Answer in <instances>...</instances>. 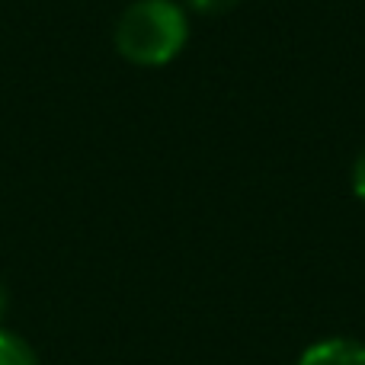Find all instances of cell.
Here are the masks:
<instances>
[{"mask_svg": "<svg viewBox=\"0 0 365 365\" xmlns=\"http://www.w3.org/2000/svg\"><path fill=\"white\" fill-rule=\"evenodd\" d=\"M240 0H182V6L199 16H221V13H231Z\"/></svg>", "mask_w": 365, "mask_h": 365, "instance_id": "obj_4", "label": "cell"}, {"mask_svg": "<svg viewBox=\"0 0 365 365\" xmlns=\"http://www.w3.org/2000/svg\"><path fill=\"white\" fill-rule=\"evenodd\" d=\"M295 365H365V343L356 336H324L304 346Z\"/></svg>", "mask_w": 365, "mask_h": 365, "instance_id": "obj_2", "label": "cell"}, {"mask_svg": "<svg viewBox=\"0 0 365 365\" xmlns=\"http://www.w3.org/2000/svg\"><path fill=\"white\" fill-rule=\"evenodd\" d=\"M0 365H42L38 353L23 334L0 324Z\"/></svg>", "mask_w": 365, "mask_h": 365, "instance_id": "obj_3", "label": "cell"}, {"mask_svg": "<svg viewBox=\"0 0 365 365\" xmlns=\"http://www.w3.org/2000/svg\"><path fill=\"white\" fill-rule=\"evenodd\" d=\"M189 42L186 6L177 0H132L113 26L119 58L135 68H164Z\"/></svg>", "mask_w": 365, "mask_h": 365, "instance_id": "obj_1", "label": "cell"}, {"mask_svg": "<svg viewBox=\"0 0 365 365\" xmlns=\"http://www.w3.org/2000/svg\"><path fill=\"white\" fill-rule=\"evenodd\" d=\"M349 182H353V195L365 205V148L356 154L353 170H349Z\"/></svg>", "mask_w": 365, "mask_h": 365, "instance_id": "obj_5", "label": "cell"}, {"mask_svg": "<svg viewBox=\"0 0 365 365\" xmlns=\"http://www.w3.org/2000/svg\"><path fill=\"white\" fill-rule=\"evenodd\" d=\"M6 308H10V298H6V289H4V282H0V324H4V317H6Z\"/></svg>", "mask_w": 365, "mask_h": 365, "instance_id": "obj_6", "label": "cell"}]
</instances>
